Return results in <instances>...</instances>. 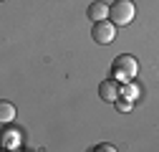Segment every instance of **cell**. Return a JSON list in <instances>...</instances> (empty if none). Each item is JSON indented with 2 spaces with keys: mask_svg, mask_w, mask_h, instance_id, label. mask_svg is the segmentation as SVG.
<instances>
[{
  "mask_svg": "<svg viewBox=\"0 0 159 152\" xmlns=\"http://www.w3.org/2000/svg\"><path fill=\"white\" fill-rule=\"evenodd\" d=\"M111 74H114V79L119 84H129L139 74V61L131 53H121V56H116V61L111 64Z\"/></svg>",
  "mask_w": 159,
  "mask_h": 152,
  "instance_id": "6da1fadb",
  "label": "cell"
},
{
  "mask_svg": "<svg viewBox=\"0 0 159 152\" xmlns=\"http://www.w3.org/2000/svg\"><path fill=\"white\" fill-rule=\"evenodd\" d=\"M136 15V8L131 0H114L111 3V10H109V18L114 26H129Z\"/></svg>",
  "mask_w": 159,
  "mask_h": 152,
  "instance_id": "7a4b0ae2",
  "label": "cell"
},
{
  "mask_svg": "<svg viewBox=\"0 0 159 152\" xmlns=\"http://www.w3.org/2000/svg\"><path fill=\"white\" fill-rule=\"evenodd\" d=\"M91 36H93V41H96V43L106 46V43H111L114 38H116V26H114L111 21H98V23H93Z\"/></svg>",
  "mask_w": 159,
  "mask_h": 152,
  "instance_id": "3957f363",
  "label": "cell"
},
{
  "mask_svg": "<svg viewBox=\"0 0 159 152\" xmlns=\"http://www.w3.org/2000/svg\"><path fill=\"white\" fill-rule=\"evenodd\" d=\"M98 97H101L104 102H109V104H116L119 99H121V86H119V81L116 79L101 81L98 84Z\"/></svg>",
  "mask_w": 159,
  "mask_h": 152,
  "instance_id": "277c9868",
  "label": "cell"
},
{
  "mask_svg": "<svg viewBox=\"0 0 159 152\" xmlns=\"http://www.w3.org/2000/svg\"><path fill=\"white\" fill-rule=\"evenodd\" d=\"M109 10H111V5L101 3V0H96V3H91V5H89L86 15L91 18L93 23H98V21H106V15H109Z\"/></svg>",
  "mask_w": 159,
  "mask_h": 152,
  "instance_id": "5b68a950",
  "label": "cell"
},
{
  "mask_svg": "<svg viewBox=\"0 0 159 152\" xmlns=\"http://www.w3.org/2000/svg\"><path fill=\"white\" fill-rule=\"evenodd\" d=\"M139 94H142V89H139L134 81H129V84L121 86V99H126V102H136Z\"/></svg>",
  "mask_w": 159,
  "mask_h": 152,
  "instance_id": "8992f818",
  "label": "cell"
},
{
  "mask_svg": "<svg viewBox=\"0 0 159 152\" xmlns=\"http://www.w3.org/2000/svg\"><path fill=\"white\" fill-rule=\"evenodd\" d=\"M13 119H15V107H13L10 102H0V122L8 124V122H13Z\"/></svg>",
  "mask_w": 159,
  "mask_h": 152,
  "instance_id": "52a82bcc",
  "label": "cell"
},
{
  "mask_svg": "<svg viewBox=\"0 0 159 152\" xmlns=\"http://www.w3.org/2000/svg\"><path fill=\"white\" fill-rule=\"evenodd\" d=\"M89 152H119L114 145H96V147H91Z\"/></svg>",
  "mask_w": 159,
  "mask_h": 152,
  "instance_id": "ba28073f",
  "label": "cell"
},
{
  "mask_svg": "<svg viewBox=\"0 0 159 152\" xmlns=\"http://www.w3.org/2000/svg\"><path fill=\"white\" fill-rule=\"evenodd\" d=\"M18 140H20V132H18V129L15 132H5V145H13V142L18 145Z\"/></svg>",
  "mask_w": 159,
  "mask_h": 152,
  "instance_id": "9c48e42d",
  "label": "cell"
},
{
  "mask_svg": "<svg viewBox=\"0 0 159 152\" xmlns=\"http://www.w3.org/2000/svg\"><path fill=\"white\" fill-rule=\"evenodd\" d=\"M116 109H119V112H129V109H131V102H126V99H119V102H116Z\"/></svg>",
  "mask_w": 159,
  "mask_h": 152,
  "instance_id": "30bf717a",
  "label": "cell"
}]
</instances>
